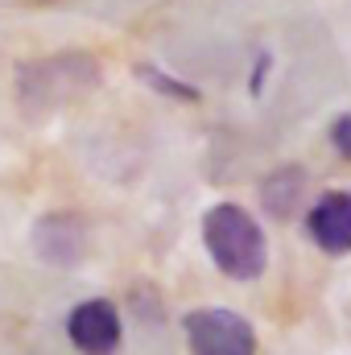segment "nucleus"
Here are the masks:
<instances>
[{
	"label": "nucleus",
	"instance_id": "7",
	"mask_svg": "<svg viewBox=\"0 0 351 355\" xmlns=\"http://www.w3.org/2000/svg\"><path fill=\"white\" fill-rule=\"evenodd\" d=\"M302 202H306V170L302 166H281L268 178H261V207L268 219L289 223V219H298Z\"/></svg>",
	"mask_w": 351,
	"mask_h": 355
},
{
	"label": "nucleus",
	"instance_id": "1",
	"mask_svg": "<svg viewBox=\"0 0 351 355\" xmlns=\"http://www.w3.org/2000/svg\"><path fill=\"white\" fill-rule=\"evenodd\" d=\"M203 248L232 281H257L268 265V244L257 215L240 202H215L203 215Z\"/></svg>",
	"mask_w": 351,
	"mask_h": 355
},
{
	"label": "nucleus",
	"instance_id": "9",
	"mask_svg": "<svg viewBox=\"0 0 351 355\" xmlns=\"http://www.w3.org/2000/svg\"><path fill=\"white\" fill-rule=\"evenodd\" d=\"M331 145L339 149V157L351 162V112L348 116H335V124H331Z\"/></svg>",
	"mask_w": 351,
	"mask_h": 355
},
{
	"label": "nucleus",
	"instance_id": "3",
	"mask_svg": "<svg viewBox=\"0 0 351 355\" xmlns=\"http://www.w3.org/2000/svg\"><path fill=\"white\" fill-rule=\"evenodd\" d=\"M91 83H95V67H91L87 54H54V58H42V62L25 67L21 95L37 99L33 107L46 112L50 103L67 99L71 91H79V87H91Z\"/></svg>",
	"mask_w": 351,
	"mask_h": 355
},
{
	"label": "nucleus",
	"instance_id": "5",
	"mask_svg": "<svg viewBox=\"0 0 351 355\" xmlns=\"http://www.w3.org/2000/svg\"><path fill=\"white\" fill-rule=\"evenodd\" d=\"M33 248L46 265H79L87 252V223L79 215H67V211L42 215L33 227Z\"/></svg>",
	"mask_w": 351,
	"mask_h": 355
},
{
	"label": "nucleus",
	"instance_id": "10",
	"mask_svg": "<svg viewBox=\"0 0 351 355\" xmlns=\"http://www.w3.org/2000/svg\"><path fill=\"white\" fill-rule=\"evenodd\" d=\"M273 71V54H257V62H252V79H248V87H252V95H261V87H264V75Z\"/></svg>",
	"mask_w": 351,
	"mask_h": 355
},
{
	"label": "nucleus",
	"instance_id": "4",
	"mask_svg": "<svg viewBox=\"0 0 351 355\" xmlns=\"http://www.w3.org/2000/svg\"><path fill=\"white\" fill-rule=\"evenodd\" d=\"M120 335H124V322L116 302L108 297H87L67 314V339L75 343L79 355H112L120 347Z\"/></svg>",
	"mask_w": 351,
	"mask_h": 355
},
{
	"label": "nucleus",
	"instance_id": "8",
	"mask_svg": "<svg viewBox=\"0 0 351 355\" xmlns=\"http://www.w3.org/2000/svg\"><path fill=\"white\" fill-rule=\"evenodd\" d=\"M137 75L157 91V95H166V99H178V103H198V99H203V91L194 87V83H186V79H178V75L157 71L153 62H141V67H137Z\"/></svg>",
	"mask_w": 351,
	"mask_h": 355
},
{
	"label": "nucleus",
	"instance_id": "6",
	"mask_svg": "<svg viewBox=\"0 0 351 355\" xmlns=\"http://www.w3.org/2000/svg\"><path fill=\"white\" fill-rule=\"evenodd\" d=\"M306 232L327 257H348L351 252V194L348 190H327L306 211Z\"/></svg>",
	"mask_w": 351,
	"mask_h": 355
},
{
	"label": "nucleus",
	"instance_id": "2",
	"mask_svg": "<svg viewBox=\"0 0 351 355\" xmlns=\"http://www.w3.org/2000/svg\"><path fill=\"white\" fill-rule=\"evenodd\" d=\"M190 355H257V331L228 306H203L182 318Z\"/></svg>",
	"mask_w": 351,
	"mask_h": 355
}]
</instances>
